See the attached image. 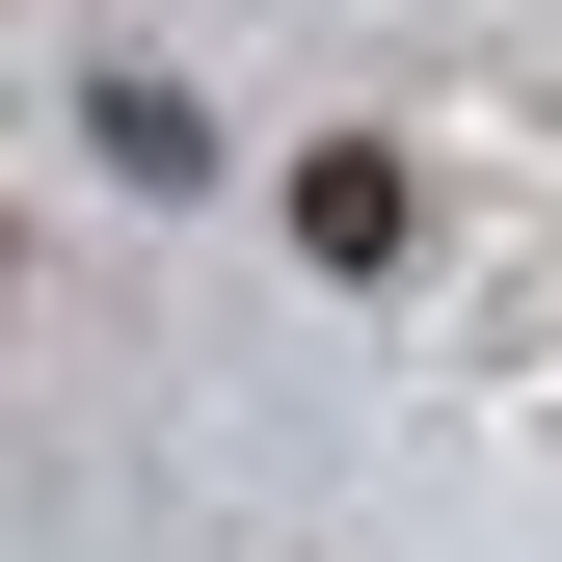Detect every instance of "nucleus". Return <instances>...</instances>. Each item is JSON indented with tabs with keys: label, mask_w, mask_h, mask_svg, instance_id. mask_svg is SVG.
Masks as SVG:
<instances>
[{
	"label": "nucleus",
	"mask_w": 562,
	"mask_h": 562,
	"mask_svg": "<svg viewBox=\"0 0 562 562\" xmlns=\"http://www.w3.org/2000/svg\"><path fill=\"white\" fill-rule=\"evenodd\" d=\"M81 161H108V188H215V108H188V81H108Z\"/></svg>",
	"instance_id": "1"
},
{
	"label": "nucleus",
	"mask_w": 562,
	"mask_h": 562,
	"mask_svg": "<svg viewBox=\"0 0 562 562\" xmlns=\"http://www.w3.org/2000/svg\"><path fill=\"white\" fill-rule=\"evenodd\" d=\"M295 241H322V268H402V161H375V134H322V161H295Z\"/></svg>",
	"instance_id": "2"
}]
</instances>
